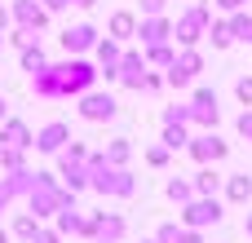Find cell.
I'll use <instances>...</instances> for the list:
<instances>
[{
	"label": "cell",
	"mask_w": 252,
	"mask_h": 243,
	"mask_svg": "<svg viewBox=\"0 0 252 243\" xmlns=\"http://www.w3.org/2000/svg\"><path fill=\"white\" fill-rule=\"evenodd\" d=\"M97 84V62H89V58H62V62H49L44 71H35L31 75V93L35 97H80L84 89H93Z\"/></svg>",
	"instance_id": "cell-1"
},
{
	"label": "cell",
	"mask_w": 252,
	"mask_h": 243,
	"mask_svg": "<svg viewBox=\"0 0 252 243\" xmlns=\"http://www.w3.org/2000/svg\"><path fill=\"white\" fill-rule=\"evenodd\" d=\"M84 168H89V190L111 195V199H133V195H137V177H133L128 168H111L102 151H89Z\"/></svg>",
	"instance_id": "cell-2"
},
{
	"label": "cell",
	"mask_w": 252,
	"mask_h": 243,
	"mask_svg": "<svg viewBox=\"0 0 252 243\" xmlns=\"http://www.w3.org/2000/svg\"><path fill=\"white\" fill-rule=\"evenodd\" d=\"M62 208H75V190L58 186V177H53V173H40V177H35V186L27 190V213H35L40 221H49V217H53V213H62Z\"/></svg>",
	"instance_id": "cell-3"
},
{
	"label": "cell",
	"mask_w": 252,
	"mask_h": 243,
	"mask_svg": "<svg viewBox=\"0 0 252 243\" xmlns=\"http://www.w3.org/2000/svg\"><path fill=\"white\" fill-rule=\"evenodd\" d=\"M208 22H213V4H208V0H195L190 9H182V13H177V22H173V44L195 49V44L204 40Z\"/></svg>",
	"instance_id": "cell-4"
},
{
	"label": "cell",
	"mask_w": 252,
	"mask_h": 243,
	"mask_svg": "<svg viewBox=\"0 0 252 243\" xmlns=\"http://www.w3.org/2000/svg\"><path fill=\"white\" fill-rule=\"evenodd\" d=\"M177 217H182V226H190V230H208V226H221V221H226V208H221L217 195H195L190 204L177 208Z\"/></svg>",
	"instance_id": "cell-5"
},
{
	"label": "cell",
	"mask_w": 252,
	"mask_h": 243,
	"mask_svg": "<svg viewBox=\"0 0 252 243\" xmlns=\"http://www.w3.org/2000/svg\"><path fill=\"white\" fill-rule=\"evenodd\" d=\"M75 102H80V120H89V124H111V120L120 115L115 93H102L97 84H93V89H84Z\"/></svg>",
	"instance_id": "cell-6"
},
{
	"label": "cell",
	"mask_w": 252,
	"mask_h": 243,
	"mask_svg": "<svg viewBox=\"0 0 252 243\" xmlns=\"http://www.w3.org/2000/svg\"><path fill=\"white\" fill-rule=\"evenodd\" d=\"M186 155H190L195 164H221V159L230 155V142L217 137V128H199V133H190Z\"/></svg>",
	"instance_id": "cell-7"
},
{
	"label": "cell",
	"mask_w": 252,
	"mask_h": 243,
	"mask_svg": "<svg viewBox=\"0 0 252 243\" xmlns=\"http://www.w3.org/2000/svg\"><path fill=\"white\" fill-rule=\"evenodd\" d=\"M190 124L195 128H217L221 124V97H217V89L199 84L190 93Z\"/></svg>",
	"instance_id": "cell-8"
},
{
	"label": "cell",
	"mask_w": 252,
	"mask_h": 243,
	"mask_svg": "<svg viewBox=\"0 0 252 243\" xmlns=\"http://www.w3.org/2000/svg\"><path fill=\"white\" fill-rule=\"evenodd\" d=\"M142 80H146V58H142V49H124V53H120V66H115V84L142 93Z\"/></svg>",
	"instance_id": "cell-9"
},
{
	"label": "cell",
	"mask_w": 252,
	"mask_h": 243,
	"mask_svg": "<svg viewBox=\"0 0 252 243\" xmlns=\"http://www.w3.org/2000/svg\"><path fill=\"white\" fill-rule=\"evenodd\" d=\"M66 142H71V124H66V120H49L44 128H35L31 151H40V155H58Z\"/></svg>",
	"instance_id": "cell-10"
},
{
	"label": "cell",
	"mask_w": 252,
	"mask_h": 243,
	"mask_svg": "<svg viewBox=\"0 0 252 243\" xmlns=\"http://www.w3.org/2000/svg\"><path fill=\"white\" fill-rule=\"evenodd\" d=\"M93 44H97V27H93V22H75V27H66V31H62V49H66L71 58L93 53Z\"/></svg>",
	"instance_id": "cell-11"
},
{
	"label": "cell",
	"mask_w": 252,
	"mask_h": 243,
	"mask_svg": "<svg viewBox=\"0 0 252 243\" xmlns=\"http://www.w3.org/2000/svg\"><path fill=\"white\" fill-rule=\"evenodd\" d=\"M9 13H13V27H27V31H44L49 27V9L40 0H13Z\"/></svg>",
	"instance_id": "cell-12"
},
{
	"label": "cell",
	"mask_w": 252,
	"mask_h": 243,
	"mask_svg": "<svg viewBox=\"0 0 252 243\" xmlns=\"http://www.w3.org/2000/svg\"><path fill=\"white\" fill-rule=\"evenodd\" d=\"M133 40H142V49H146V44H164V40H173V18H168V13L137 18V35H133Z\"/></svg>",
	"instance_id": "cell-13"
},
{
	"label": "cell",
	"mask_w": 252,
	"mask_h": 243,
	"mask_svg": "<svg viewBox=\"0 0 252 243\" xmlns=\"http://www.w3.org/2000/svg\"><path fill=\"white\" fill-rule=\"evenodd\" d=\"M106 35H111V40H120V44H128V40L137 35V13L115 9V13H111V22H106Z\"/></svg>",
	"instance_id": "cell-14"
},
{
	"label": "cell",
	"mask_w": 252,
	"mask_h": 243,
	"mask_svg": "<svg viewBox=\"0 0 252 243\" xmlns=\"http://www.w3.org/2000/svg\"><path fill=\"white\" fill-rule=\"evenodd\" d=\"M58 177H62V186L66 190H89V168L84 164H71V159H58Z\"/></svg>",
	"instance_id": "cell-15"
},
{
	"label": "cell",
	"mask_w": 252,
	"mask_h": 243,
	"mask_svg": "<svg viewBox=\"0 0 252 243\" xmlns=\"http://www.w3.org/2000/svg\"><path fill=\"white\" fill-rule=\"evenodd\" d=\"M128 235V221L120 217V213H97V239H106V243H120Z\"/></svg>",
	"instance_id": "cell-16"
},
{
	"label": "cell",
	"mask_w": 252,
	"mask_h": 243,
	"mask_svg": "<svg viewBox=\"0 0 252 243\" xmlns=\"http://www.w3.org/2000/svg\"><path fill=\"white\" fill-rule=\"evenodd\" d=\"M221 190H226V204H248L252 199V177L248 173H230L221 182Z\"/></svg>",
	"instance_id": "cell-17"
},
{
	"label": "cell",
	"mask_w": 252,
	"mask_h": 243,
	"mask_svg": "<svg viewBox=\"0 0 252 243\" xmlns=\"http://www.w3.org/2000/svg\"><path fill=\"white\" fill-rule=\"evenodd\" d=\"M142 58H146V66H151V71H164V66H173L177 44H173V40H164V44H146V49H142Z\"/></svg>",
	"instance_id": "cell-18"
},
{
	"label": "cell",
	"mask_w": 252,
	"mask_h": 243,
	"mask_svg": "<svg viewBox=\"0 0 252 243\" xmlns=\"http://www.w3.org/2000/svg\"><path fill=\"white\" fill-rule=\"evenodd\" d=\"M221 173H217V164H199V173L190 177V186H195V195H217L221 190Z\"/></svg>",
	"instance_id": "cell-19"
},
{
	"label": "cell",
	"mask_w": 252,
	"mask_h": 243,
	"mask_svg": "<svg viewBox=\"0 0 252 243\" xmlns=\"http://www.w3.org/2000/svg\"><path fill=\"white\" fill-rule=\"evenodd\" d=\"M0 128H4V137H9V146H22V151H31L35 133H31V124H27V120H0Z\"/></svg>",
	"instance_id": "cell-20"
},
{
	"label": "cell",
	"mask_w": 252,
	"mask_h": 243,
	"mask_svg": "<svg viewBox=\"0 0 252 243\" xmlns=\"http://www.w3.org/2000/svg\"><path fill=\"white\" fill-rule=\"evenodd\" d=\"M18 62H22V71H31V75H35V71H44V66H49V53L40 49V40H31L27 49H18Z\"/></svg>",
	"instance_id": "cell-21"
},
{
	"label": "cell",
	"mask_w": 252,
	"mask_h": 243,
	"mask_svg": "<svg viewBox=\"0 0 252 243\" xmlns=\"http://www.w3.org/2000/svg\"><path fill=\"white\" fill-rule=\"evenodd\" d=\"M102 155H106L111 168H128V159H133V142H128V137H115V142H106Z\"/></svg>",
	"instance_id": "cell-22"
},
{
	"label": "cell",
	"mask_w": 252,
	"mask_h": 243,
	"mask_svg": "<svg viewBox=\"0 0 252 243\" xmlns=\"http://www.w3.org/2000/svg\"><path fill=\"white\" fill-rule=\"evenodd\" d=\"M186 142H190V124H164L159 146H168V151H186Z\"/></svg>",
	"instance_id": "cell-23"
},
{
	"label": "cell",
	"mask_w": 252,
	"mask_h": 243,
	"mask_svg": "<svg viewBox=\"0 0 252 243\" xmlns=\"http://www.w3.org/2000/svg\"><path fill=\"white\" fill-rule=\"evenodd\" d=\"M173 66H177V71H186L190 80H199V71H204V53H199V49H182V53L173 58Z\"/></svg>",
	"instance_id": "cell-24"
},
{
	"label": "cell",
	"mask_w": 252,
	"mask_h": 243,
	"mask_svg": "<svg viewBox=\"0 0 252 243\" xmlns=\"http://www.w3.org/2000/svg\"><path fill=\"white\" fill-rule=\"evenodd\" d=\"M35 230H40V217H35V213H18L9 235H13V239H22V243H31V239H35Z\"/></svg>",
	"instance_id": "cell-25"
},
{
	"label": "cell",
	"mask_w": 252,
	"mask_h": 243,
	"mask_svg": "<svg viewBox=\"0 0 252 243\" xmlns=\"http://www.w3.org/2000/svg\"><path fill=\"white\" fill-rule=\"evenodd\" d=\"M230 31H235V44H252V13H244V9H235L230 18Z\"/></svg>",
	"instance_id": "cell-26"
},
{
	"label": "cell",
	"mask_w": 252,
	"mask_h": 243,
	"mask_svg": "<svg viewBox=\"0 0 252 243\" xmlns=\"http://www.w3.org/2000/svg\"><path fill=\"white\" fill-rule=\"evenodd\" d=\"M204 40H213V49H230L235 44V31H230V22H208Z\"/></svg>",
	"instance_id": "cell-27"
},
{
	"label": "cell",
	"mask_w": 252,
	"mask_h": 243,
	"mask_svg": "<svg viewBox=\"0 0 252 243\" xmlns=\"http://www.w3.org/2000/svg\"><path fill=\"white\" fill-rule=\"evenodd\" d=\"M164 195H168V199H173V204L182 208V204H190V199H195V186H190L186 177H173V182L164 186Z\"/></svg>",
	"instance_id": "cell-28"
},
{
	"label": "cell",
	"mask_w": 252,
	"mask_h": 243,
	"mask_svg": "<svg viewBox=\"0 0 252 243\" xmlns=\"http://www.w3.org/2000/svg\"><path fill=\"white\" fill-rule=\"evenodd\" d=\"M53 221H58L53 226L58 235H75L80 230V208H62V213H53Z\"/></svg>",
	"instance_id": "cell-29"
},
{
	"label": "cell",
	"mask_w": 252,
	"mask_h": 243,
	"mask_svg": "<svg viewBox=\"0 0 252 243\" xmlns=\"http://www.w3.org/2000/svg\"><path fill=\"white\" fill-rule=\"evenodd\" d=\"M0 168H4V173L27 168V151H22V146H4V151H0Z\"/></svg>",
	"instance_id": "cell-30"
},
{
	"label": "cell",
	"mask_w": 252,
	"mask_h": 243,
	"mask_svg": "<svg viewBox=\"0 0 252 243\" xmlns=\"http://www.w3.org/2000/svg\"><path fill=\"white\" fill-rule=\"evenodd\" d=\"M164 124H190V102H177V106H164V115H159Z\"/></svg>",
	"instance_id": "cell-31"
},
{
	"label": "cell",
	"mask_w": 252,
	"mask_h": 243,
	"mask_svg": "<svg viewBox=\"0 0 252 243\" xmlns=\"http://www.w3.org/2000/svg\"><path fill=\"white\" fill-rule=\"evenodd\" d=\"M58 159H71V164H84V159H89V146H84V142H75V137H71V142H66V146H62V151H58Z\"/></svg>",
	"instance_id": "cell-32"
},
{
	"label": "cell",
	"mask_w": 252,
	"mask_h": 243,
	"mask_svg": "<svg viewBox=\"0 0 252 243\" xmlns=\"http://www.w3.org/2000/svg\"><path fill=\"white\" fill-rule=\"evenodd\" d=\"M168 155H173L168 146H146V164L151 168H168Z\"/></svg>",
	"instance_id": "cell-33"
},
{
	"label": "cell",
	"mask_w": 252,
	"mask_h": 243,
	"mask_svg": "<svg viewBox=\"0 0 252 243\" xmlns=\"http://www.w3.org/2000/svg\"><path fill=\"white\" fill-rule=\"evenodd\" d=\"M75 235H80V239H97V213H89V217H80V230H75Z\"/></svg>",
	"instance_id": "cell-34"
},
{
	"label": "cell",
	"mask_w": 252,
	"mask_h": 243,
	"mask_svg": "<svg viewBox=\"0 0 252 243\" xmlns=\"http://www.w3.org/2000/svg\"><path fill=\"white\" fill-rule=\"evenodd\" d=\"M177 235H182V226H177V221H164V226L155 230V243H177Z\"/></svg>",
	"instance_id": "cell-35"
},
{
	"label": "cell",
	"mask_w": 252,
	"mask_h": 243,
	"mask_svg": "<svg viewBox=\"0 0 252 243\" xmlns=\"http://www.w3.org/2000/svg\"><path fill=\"white\" fill-rule=\"evenodd\" d=\"M235 97H239L244 106H252V75H239V80H235Z\"/></svg>",
	"instance_id": "cell-36"
},
{
	"label": "cell",
	"mask_w": 252,
	"mask_h": 243,
	"mask_svg": "<svg viewBox=\"0 0 252 243\" xmlns=\"http://www.w3.org/2000/svg\"><path fill=\"white\" fill-rule=\"evenodd\" d=\"M31 40H35V31H27V27H13V31H9V44H13V49H27Z\"/></svg>",
	"instance_id": "cell-37"
},
{
	"label": "cell",
	"mask_w": 252,
	"mask_h": 243,
	"mask_svg": "<svg viewBox=\"0 0 252 243\" xmlns=\"http://www.w3.org/2000/svg\"><path fill=\"white\" fill-rule=\"evenodd\" d=\"M235 128H239V137H244V142H252V106H244V115L235 120Z\"/></svg>",
	"instance_id": "cell-38"
},
{
	"label": "cell",
	"mask_w": 252,
	"mask_h": 243,
	"mask_svg": "<svg viewBox=\"0 0 252 243\" xmlns=\"http://www.w3.org/2000/svg\"><path fill=\"white\" fill-rule=\"evenodd\" d=\"M13 199H18V190H13V182H9V177H0V213H4V208H9Z\"/></svg>",
	"instance_id": "cell-39"
},
{
	"label": "cell",
	"mask_w": 252,
	"mask_h": 243,
	"mask_svg": "<svg viewBox=\"0 0 252 243\" xmlns=\"http://www.w3.org/2000/svg\"><path fill=\"white\" fill-rule=\"evenodd\" d=\"M164 89V75H155L151 66H146V80H142V93H159Z\"/></svg>",
	"instance_id": "cell-40"
},
{
	"label": "cell",
	"mask_w": 252,
	"mask_h": 243,
	"mask_svg": "<svg viewBox=\"0 0 252 243\" xmlns=\"http://www.w3.org/2000/svg\"><path fill=\"white\" fill-rule=\"evenodd\" d=\"M164 9H168V0H142V18H155Z\"/></svg>",
	"instance_id": "cell-41"
},
{
	"label": "cell",
	"mask_w": 252,
	"mask_h": 243,
	"mask_svg": "<svg viewBox=\"0 0 252 243\" xmlns=\"http://www.w3.org/2000/svg\"><path fill=\"white\" fill-rule=\"evenodd\" d=\"M31 243H62V235H58V230H49V226H40V230H35V239Z\"/></svg>",
	"instance_id": "cell-42"
},
{
	"label": "cell",
	"mask_w": 252,
	"mask_h": 243,
	"mask_svg": "<svg viewBox=\"0 0 252 243\" xmlns=\"http://www.w3.org/2000/svg\"><path fill=\"white\" fill-rule=\"evenodd\" d=\"M177 243H204V230H190V226H182V235H177Z\"/></svg>",
	"instance_id": "cell-43"
},
{
	"label": "cell",
	"mask_w": 252,
	"mask_h": 243,
	"mask_svg": "<svg viewBox=\"0 0 252 243\" xmlns=\"http://www.w3.org/2000/svg\"><path fill=\"white\" fill-rule=\"evenodd\" d=\"M40 4H44L49 13H62V9H71V0H40Z\"/></svg>",
	"instance_id": "cell-44"
},
{
	"label": "cell",
	"mask_w": 252,
	"mask_h": 243,
	"mask_svg": "<svg viewBox=\"0 0 252 243\" xmlns=\"http://www.w3.org/2000/svg\"><path fill=\"white\" fill-rule=\"evenodd\" d=\"M213 4H217V9H226V13H235V9H244L248 0H213Z\"/></svg>",
	"instance_id": "cell-45"
},
{
	"label": "cell",
	"mask_w": 252,
	"mask_h": 243,
	"mask_svg": "<svg viewBox=\"0 0 252 243\" xmlns=\"http://www.w3.org/2000/svg\"><path fill=\"white\" fill-rule=\"evenodd\" d=\"M13 27V13H9V4H0V31H9Z\"/></svg>",
	"instance_id": "cell-46"
},
{
	"label": "cell",
	"mask_w": 252,
	"mask_h": 243,
	"mask_svg": "<svg viewBox=\"0 0 252 243\" xmlns=\"http://www.w3.org/2000/svg\"><path fill=\"white\" fill-rule=\"evenodd\" d=\"M71 4H75V9H93L97 0H71Z\"/></svg>",
	"instance_id": "cell-47"
},
{
	"label": "cell",
	"mask_w": 252,
	"mask_h": 243,
	"mask_svg": "<svg viewBox=\"0 0 252 243\" xmlns=\"http://www.w3.org/2000/svg\"><path fill=\"white\" fill-rule=\"evenodd\" d=\"M244 235H248V239H252V213H248V217H244Z\"/></svg>",
	"instance_id": "cell-48"
},
{
	"label": "cell",
	"mask_w": 252,
	"mask_h": 243,
	"mask_svg": "<svg viewBox=\"0 0 252 243\" xmlns=\"http://www.w3.org/2000/svg\"><path fill=\"white\" fill-rule=\"evenodd\" d=\"M9 239H13V235H9V230H4V226H0V243H9Z\"/></svg>",
	"instance_id": "cell-49"
},
{
	"label": "cell",
	"mask_w": 252,
	"mask_h": 243,
	"mask_svg": "<svg viewBox=\"0 0 252 243\" xmlns=\"http://www.w3.org/2000/svg\"><path fill=\"white\" fill-rule=\"evenodd\" d=\"M4 146H9V137H4V128H0V151H4Z\"/></svg>",
	"instance_id": "cell-50"
},
{
	"label": "cell",
	"mask_w": 252,
	"mask_h": 243,
	"mask_svg": "<svg viewBox=\"0 0 252 243\" xmlns=\"http://www.w3.org/2000/svg\"><path fill=\"white\" fill-rule=\"evenodd\" d=\"M4 111H9V102H4V97H0V120H4Z\"/></svg>",
	"instance_id": "cell-51"
},
{
	"label": "cell",
	"mask_w": 252,
	"mask_h": 243,
	"mask_svg": "<svg viewBox=\"0 0 252 243\" xmlns=\"http://www.w3.org/2000/svg\"><path fill=\"white\" fill-rule=\"evenodd\" d=\"M0 49H4V31H0Z\"/></svg>",
	"instance_id": "cell-52"
},
{
	"label": "cell",
	"mask_w": 252,
	"mask_h": 243,
	"mask_svg": "<svg viewBox=\"0 0 252 243\" xmlns=\"http://www.w3.org/2000/svg\"><path fill=\"white\" fill-rule=\"evenodd\" d=\"M142 243H155V239H142Z\"/></svg>",
	"instance_id": "cell-53"
},
{
	"label": "cell",
	"mask_w": 252,
	"mask_h": 243,
	"mask_svg": "<svg viewBox=\"0 0 252 243\" xmlns=\"http://www.w3.org/2000/svg\"><path fill=\"white\" fill-rule=\"evenodd\" d=\"M93 243H106V239H93Z\"/></svg>",
	"instance_id": "cell-54"
}]
</instances>
